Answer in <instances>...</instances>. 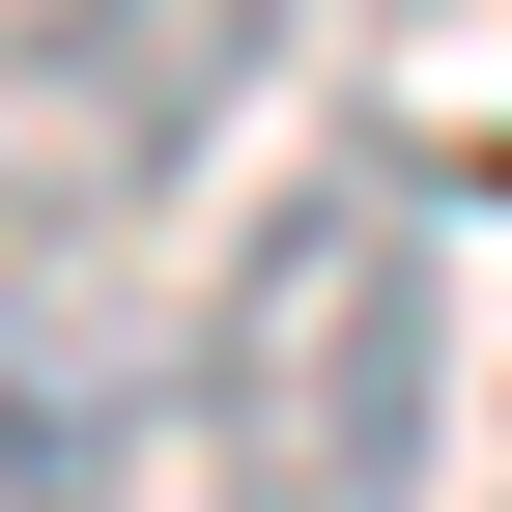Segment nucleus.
Listing matches in <instances>:
<instances>
[{
    "instance_id": "nucleus-3",
    "label": "nucleus",
    "mask_w": 512,
    "mask_h": 512,
    "mask_svg": "<svg viewBox=\"0 0 512 512\" xmlns=\"http://www.w3.org/2000/svg\"><path fill=\"white\" fill-rule=\"evenodd\" d=\"M114 427H143V399H114V342H86V313H29V342H0V512H86Z\"/></svg>"
},
{
    "instance_id": "nucleus-1",
    "label": "nucleus",
    "mask_w": 512,
    "mask_h": 512,
    "mask_svg": "<svg viewBox=\"0 0 512 512\" xmlns=\"http://www.w3.org/2000/svg\"><path fill=\"white\" fill-rule=\"evenodd\" d=\"M200 484L228 512H427V399H456V256H427V171H370V143H313L285 200L228 228V285H200Z\"/></svg>"
},
{
    "instance_id": "nucleus-2",
    "label": "nucleus",
    "mask_w": 512,
    "mask_h": 512,
    "mask_svg": "<svg viewBox=\"0 0 512 512\" xmlns=\"http://www.w3.org/2000/svg\"><path fill=\"white\" fill-rule=\"evenodd\" d=\"M256 57H285V0H0V200H29V228L171 200Z\"/></svg>"
}]
</instances>
